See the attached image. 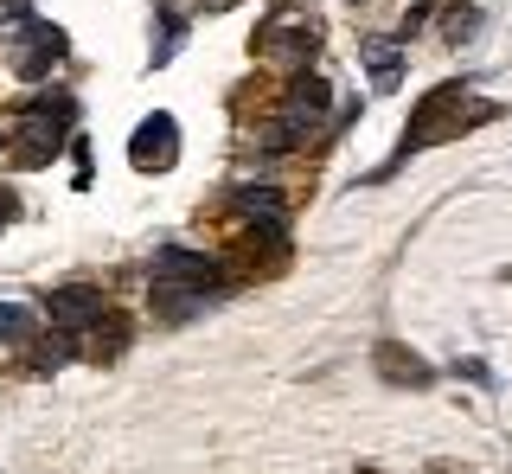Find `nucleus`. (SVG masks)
Returning a JSON list of instances; mask_svg holds the SVG:
<instances>
[{
	"label": "nucleus",
	"instance_id": "10",
	"mask_svg": "<svg viewBox=\"0 0 512 474\" xmlns=\"http://www.w3.org/2000/svg\"><path fill=\"white\" fill-rule=\"evenodd\" d=\"M64 58V33H52V26H32V39H26V58H20V77H39V71H52Z\"/></svg>",
	"mask_w": 512,
	"mask_h": 474
},
{
	"label": "nucleus",
	"instance_id": "13",
	"mask_svg": "<svg viewBox=\"0 0 512 474\" xmlns=\"http://www.w3.org/2000/svg\"><path fill=\"white\" fill-rule=\"evenodd\" d=\"M474 26H480V13H474V7H448V20H442V33H448V39H455V45H461V39H468V33H474Z\"/></svg>",
	"mask_w": 512,
	"mask_h": 474
},
{
	"label": "nucleus",
	"instance_id": "3",
	"mask_svg": "<svg viewBox=\"0 0 512 474\" xmlns=\"http://www.w3.org/2000/svg\"><path fill=\"white\" fill-rule=\"evenodd\" d=\"M327 103H333L327 77H295V84H288V97H282V116L263 129V141H256V148H263V154H288V148H301V141H308V129H314L320 116H327Z\"/></svg>",
	"mask_w": 512,
	"mask_h": 474
},
{
	"label": "nucleus",
	"instance_id": "6",
	"mask_svg": "<svg viewBox=\"0 0 512 474\" xmlns=\"http://www.w3.org/2000/svg\"><path fill=\"white\" fill-rule=\"evenodd\" d=\"M52 327L64 340H84L90 327H103V314H109V302H103V289L96 282H64V289H52Z\"/></svg>",
	"mask_w": 512,
	"mask_h": 474
},
{
	"label": "nucleus",
	"instance_id": "9",
	"mask_svg": "<svg viewBox=\"0 0 512 474\" xmlns=\"http://www.w3.org/2000/svg\"><path fill=\"white\" fill-rule=\"evenodd\" d=\"M365 71H372L378 90H397V77H404V39H365Z\"/></svg>",
	"mask_w": 512,
	"mask_h": 474
},
{
	"label": "nucleus",
	"instance_id": "8",
	"mask_svg": "<svg viewBox=\"0 0 512 474\" xmlns=\"http://www.w3.org/2000/svg\"><path fill=\"white\" fill-rule=\"evenodd\" d=\"M231 205L250 218L256 231L282 237V193H276V186H237V199H231Z\"/></svg>",
	"mask_w": 512,
	"mask_h": 474
},
{
	"label": "nucleus",
	"instance_id": "5",
	"mask_svg": "<svg viewBox=\"0 0 512 474\" xmlns=\"http://www.w3.org/2000/svg\"><path fill=\"white\" fill-rule=\"evenodd\" d=\"M314 45H320V20L308 7H276L256 26V52H269V58H308Z\"/></svg>",
	"mask_w": 512,
	"mask_h": 474
},
{
	"label": "nucleus",
	"instance_id": "14",
	"mask_svg": "<svg viewBox=\"0 0 512 474\" xmlns=\"http://www.w3.org/2000/svg\"><path fill=\"white\" fill-rule=\"evenodd\" d=\"M13 205H20V199H13V193H7V186H0V231H7V225H13Z\"/></svg>",
	"mask_w": 512,
	"mask_h": 474
},
{
	"label": "nucleus",
	"instance_id": "1",
	"mask_svg": "<svg viewBox=\"0 0 512 474\" xmlns=\"http://www.w3.org/2000/svg\"><path fill=\"white\" fill-rule=\"evenodd\" d=\"M493 116H500V103L474 97V90H461V84H442V90H429V97L416 103V116H410L404 141H397V161L384 167V173H397L404 161H416L423 148H436V141H461L468 129H480V122H493ZM384 173H378V180H384Z\"/></svg>",
	"mask_w": 512,
	"mask_h": 474
},
{
	"label": "nucleus",
	"instance_id": "7",
	"mask_svg": "<svg viewBox=\"0 0 512 474\" xmlns=\"http://www.w3.org/2000/svg\"><path fill=\"white\" fill-rule=\"evenodd\" d=\"M173 154H180V122L160 109V116H148L135 129V141H128V161H135L141 173H160V167H173Z\"/></svg>",
	"mask_w": 512,
	"mask_h": 474
},
{
	"label": "nucleus",
	"instance_id": "2",
	"mask_svg": "<svg viewBox=\"0 0 512 474\" xmlns=\"http://www.w3.org/2000/svg\"><path fill=\"white\" fill-rule=\"evenodd\" d=\"M231 295V282H224V270L212 257H192V250H160L154 263V289L148 302L160 308V321H192L199 308H212Z\"/></svg>",
	"mask_w": 512,
	"mask_h": 474
},
{
	"label": "nucleus",
	"instance_id": "11",
	"mask_svg": "<svg viewBox=\"0 0 512 474\" xmlns=\"http://www.w3.org/2000/svg\"><path fill=\"white\" fill-rule=\"evenodd\" d=\"M378 359H384V378H397V385H429V366H416V353H404V346H378Z\"/></svg>",
	"mask_w": 512,
	"mask_h": 474
},
{
	"label": "nucleus",
	"instance_id": "4",
	"mask_svg": "<svg viewBox=\"0 0 512 474\" xmlns=\"http://www.w3.org/2000/svg\"><path fill=\"white\" fill-rule=\"evenodd\" d=\"M71 97H39V103H26V116H20V161L26 167H45L52 154L64 148V129H71Z\"/></svg>",
	"mask_w": 512,
	"mask_h": 474
},
{
	"label": "nucleus",
	"instance_id": "12",
	"mask_svg": "<svg viewBox=\"0 0 512 474\" xmlns=\"http://www.w3.org/2000/svg\"><path fill=\"white\" fill-rule=\"evenodd\" d=\"M26 334H32V314L13 308V302H0V340H26Z\"/></svg>",
	"mask_w": 512,
	"mask_h": 474
}]
</instances>
